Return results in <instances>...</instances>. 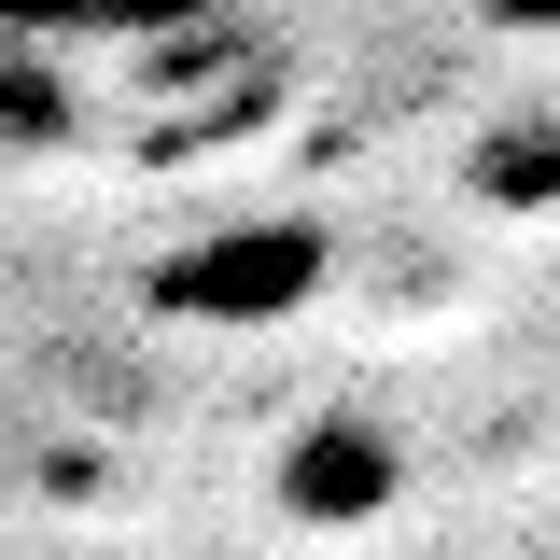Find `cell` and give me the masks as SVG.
<instances>
[{"instance_id": "obj_1", "label": "cell", "mask_w": 560, "mask_h": 560, "mask_svg": "<svg viewBox=\"0 0 560 560\" xmlns=\"http://www.w3.org/2000/svg\"><path fill=\"white\" fill-rule=\"evenodd\" d=\"M224 0H0L14 43H57V57H98V43H183Z\"/></svg>"}, {"instance_id": "obj_2", "label": "cell", "mask_w": 560, "mask_h": 560, "mask_svg": "<svg viewBox=\"0 0 560 560\" xmlns=\"http://www.w3.org/2000/svg\"><path fill=\"white\" fill-rule=\"evenodd\" d=\"M294 280H308V238H280V253H224V267H168V294H183V308H280V294H294Z\"/></svg>"}]
</instances>
